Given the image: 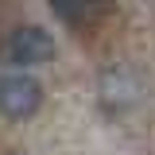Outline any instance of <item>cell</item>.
Segmentation results:
<instances>
[{
	"label": "cell",
	"mask_w": 155,
	"mask_h": 155,
	"mask_svg": "<svg viewBox=\"0 0 155 155\" xmlns=\"http://www.w3.org/2000/svg\"><path fill=\"white\" fill-rule=\"evenodd\" d=\"M51 12L70 27H89L109 12V0H51Z\"/></svg>",
	"instance_id": "cell-3"
},
{
	"label": "cell",
	"mask_w": 155,
	"mask_h": 155,
	"mask_svg": "<svg viewBox=\"0 0 155 155\" xmlns=\"http://www.w3.org/2000/svg\"><path fill=\"white\" fill-rule=\"evenodd\" d=\"M43 105V85L27 74H4L0 78V113L8 120H27Z\"/></svg>",
	"instance_id": "cell-2"
},
{
	"label": "cell",
	"mask_w": 155,
	"mask_h": 155,
	"mask_svg": "<svg viewBox=\"0 0 155 155\" xmlns=\"http://www.w3.org/2000/svg\"><path fill=\"white\" fill-rule=\"evenodd\" d=\"M4 58L12 66H43V62L54 58V39H51V31H43L35 23H23V27H16L8 35Z\"/></svg>",
	"instance_id": "cell-1"
}]
</instances>
